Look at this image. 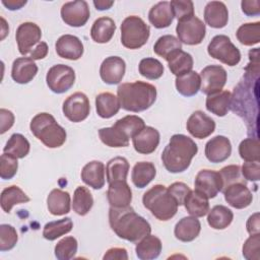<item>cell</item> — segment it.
I'll list each match as a JSON object with an SVG mask.
<instances>
[{
	"mask_svg": "<svg viewBox=\"0 0 260 260\" xmlns=\"http://www.w3.org/2000/svg\"><path fill=\"white\" fill-rule=\"evenodd\" d=\"M109 223L120 239L131 243H137L151 232L149 222L137 214L130 205L121 208L110 207Z\"/></svg>",
	"mask_w": 260,
	"mask_h": 260,
	"instance_id": "cell-1",
	"label": "cell"
},
{
	"mask_svg": "<svg viewBox=\"0 0 260 260\" xmlns=\"http://www.w3.org/2000/svg\"><path fill=\"white\" fill-rule=\"evenodd\" d=\"M197 152L198 146L192 138L184 134H174L161 152V161L170 173H182L189 168Z\"/></svg>",
	"mask_w": 260,
	"mask_h": 260,
	"instance_id": "cell-2",
	"label": "cell"
},
{
	"mask_svg": "<svg viewBox=\"0 0 260 260\" xmlns=\"http://www.w3.org/2000/svg\"><path fill=\"white\" fill-rule=\"evenodd\" d=\"M154 85L144 81L122 83L117 88V96L122 109L128 112H143L149 109L156 100Z\"/></svg>",
	"mask_w": 260,
	"mask_h": 260,
	"instance_id": "cell-3",
	"label": "cell"
},
{
	"mask_svg": "<svg viewBox=\"0 0 260 260\" xmlns=\"http://www.w3.org/2000/svg\"><path fill=\"white\" fill-rule=\"evenodd\" d=\"M29 128L35 137L49 148L62 146L66 141L65 129L49 113H39L30 121Z\"/></svg>",
	"mask_w": 260,
	"mask_h": 260,
	"instance_id": "cell-4",
	"label": "cell"
},
{
	"mask_svg": "<svg viewBox=\"0 0 260 260\" xmlns=\"http://www.w3.org/2000/svg\"><path fill=\"white\" fill-rule=\"evenodd\" d=\"M142 203L155 218L162 221L173 218L179 206L168 188L160 184L154 185L143 194Z\"/></svg>",
	"mask_w": 260,
	"mask_h": 260,
	"instance_id": "cell-5",
	"label": "cell"
},
{
	"mask_svg": "<svg viewBox=\"0 0 260 260\" xmlns=\"http://www.w3.org/2000/svg\"><path fill=\"white\" fill-rule=\"evenodd\" d=\"M150 28L142 18L136 15L127 16L121 23V43L130 50H136L146 44Z\"/></svg>",
	"mask_w": 260,
	"mask_h": 260,
	"instance_id": "cell-6",
	"label": "cell"
},
{
	"mask_svg": "<svg viewBox=\"0 0 260 260\" xmlns=\"http://www.w3.org/2000/svg\"><path fill=\"white\" fill-rule=\"evenodd\" d=\"M207 52L210 57L229 66H236L241 61L240 50L225 35L213 37L208 44Z\"/></svg>",
	"mask_w": 260,
	"mask_h": 260,
	"instance_id": "cell-7",
	"label": "cell"
},
{
	"mask_svg": "<svg viewBox=\"0 0 260 260\" xmlns=\"http://www.w3.org/2000/svg\"><path fill=\"white\" fill-rule=\"evenodd\" d=\"M178 40L186 45H199L206 34V26L204 22L196 15L178 21L176 26Z\"/></svg>",
	"mask_w": 260,
	"mask_h": 260,
	"instance_id": "cell-8",
	"label": "cell"
},
{
	"mask_svg": "<svg viewBox=\"0 0 260 260\" xmlns=\"http://www.w3.org/2000/svg\"><path fill=\"white\" fill-rule=\"evenodd\" d=\"M48 87L55 93H64L75 82V71L68 65L56 64L52 66L46 75Z\"/></svg>",
	"mask_w": 260,
	"mask_h": 260,
	"instance_id": "cell-9",
	"label": "cell"
},
{
	"mask_svg": "<svg viewBox=\"0 0 260 260\" xmlns=\"http://www.w3.org/2000/svg\"><path fill=\"white\" fill-rule=\"evenodd\" d=\"M62 111L69 121L73 123L81 122L88 117L90 112L88 98L83 92H74L64 101Z\"/></svg>",
	"mask_w": 260,
	"mask_h": 260,
	"instance_id": "cell-10",
	"label": "cell"
},
{
	"mask_svg": "<svg viewBox=\"0 0 260 260\" xmlns=\"http://www.w3.org/2000/svg\"><path fill=\"white\" fill-rule=\"evenodd\" d=\"M200 90L205 94H212L220 91L228 78L225 69L220 65H208L200 72Z\"/></svg>",
	"mask_w": 260,
	"mask_h": 260,
	"instance_id": "cell-11",
	"label": "cell"
},
{
	"mask_svg": "<svg viewBox=\"0 0 260 260\" xmlns=\"http://www.w3.org/2000/svg\"><path fill=\"white\" fill-rule=\"evenodd\" d=\"M42 30L35 22L26 21L19 24L16 29L15 39L18 51L21 55H29L34 48L41 42Z\"/></svg>",
	"mask_w": 260,
	"mask_h": 260,
	"instance_id": "cell-12",
	"label": "cell"
},
{
	"mask_svg": "<svg viewBox=\"0 0 260 260\" xmlns=\"http://www.w3.org/2000/svg\"><path fill=\"white\" fill-rule=\"evenodd\" d=\"M61 18L62 20L73 27L83 26L89 19L90 11L86 1L76 0L66 2L61 7Z\"/></svg>",
	"mask_w": 260,
	"mask_h": 260,
	"instance_id": "cell-13",
	"label": "cell"
},
{
	"mask_svg": "<svg viewBox=\"0 0 260 260\" xmlns=\"http://www.w3.org/2000/svg\"><path fill=\"white\" fill-rule=\"evenodd\" d=\"M195 190L204 194L208 199L216 197L222 191V181L219 173L213 170H201L194 181Z\"/></svg>",
	"mask_w": 260,
	"mask_h": 260,
	"instance_id": "cell-14",
	"label": "cell"
},
{
	"mask_svg": "<svg viewBox=\"0 0 260 260\" xmlns=\"http://www.w3.org/2000/svg\"><path fill=\"white\" fill-rule=\"evenodd\" d=\"M186 128L195 138L204 139L215 130V122L202 111H195L187 120Z\"/></svg>",
	"mask_w": 260,
	"mask_h": 260,
	"instance_id": "cell-15",
	"label": "cell"
},
{
	"mask_svg": "<svg viewBox=\"0 0 260 260\" xmlns=\"http://www.w3.org/2000/svg\"><path fill=\"white\" fill-rule=\"evenodd\" d=\"M125 71V61L121 57L110 56L102 62L100 67V76L105 83L114 85L122 81Z\"/></svg>",
	"mask_w": 260,
	"mask_h": 260,
	"instance_id": "cell-16",
	"label": "cell"
},
{
	"mask_svg": "<svg viewBox=\"0 0 260 260\" xmlns=\"http://www.w3.org/2000/svg\"><path fill=\"white\" fill-rule=\"evenodd\" d=\"M224 200L236 209L248 207L253 200V195L245 182H236L229 185L222 191Z\"/></svg>",
	"mask_w": 260,
	"mask_h": 260,
	"instance_id": "cell-17",
	"label": "cell"
},
{
	"mask_svg": "<svg viewBox=\"0 0 260 260\" xmlns=\"http://www.w3.org/2000/svg\"><path fill=\"white\" fill-rule=\"evenodd\" d=\"M204 153L206 158L213 164L226 160L232 153V144L230 139L222 135L214 136L205 144Z\"/></svg>",
	"mask_w": 260,
	"mask_h": 260,
	"instance_id": "cell-18",
	"label": "cell"
},
{
	"mask_svg": "<svg viewBox=\"0 0 260 260\" xmlns=\"http://www.w3.org/2000/svg\"><path fill=\"white\" fill-rule=\"evenodd\" d=\"M55 49L59 57L67 60L75 61L83 55V44L73 35L61 36L56 42Z\"/></svg>",
	"mask_w": 260,
	"mask_h": 260,
	"instance_id": "cell-19",
	"label": "cell"
},
{
	"mask_svg": "<svg viewBox=\"0 0 260 260\" xmlns=\"http://www.w3.org/2000/svg\"><path fill=\"white\" fill-rule=\"evenodd\" d=\"M159 132L153 127L145 126L132 138L134 149L141 154L152 153L159 144Z\"/></svg>",
	"mask_w": 260,
	"mask_h": 260,
	"instance_id": "cell-20",
	"label": "cell"
},
{
	"mask_svg": "<svg viewBox=\"0 0 260 260\" xmlns=\"http://www.w3.org/2000/svg\"><path fill=\"white\" fill-rule=\"evenodd\" d=\"M107 199L111 207L121 208L129 206L132 200V191L127 181H116L109 184Z\"/></svg>",
	"mask_w": 260,
	"mask_h": 260,
	"instance_id": "cell-21",
	"label": "cell"
},
{
	"mask_svg": "<svg viewBox=\"0 0 260 260\" xmlns=\"http://www.w3.org/2000/svg\"><path fill=\"white\" fill-rule=\"evenodd\" d=\"M38 73V66L35 60L28 57H20L13 61L11 69L12 79L19 84L30 82Z\"/></svg>",
	"mask_w": 260,
	"mask_h": 260,
	"instance_id": "cell-22",
	"label": "cell"
},
{
	"mask_svg": "<svg viewBox=\"0 0 260 260\" xmlns=\"http://www.w3.org/2000/svg\"><path fill=\"white\" fill-rule=\"evenodd\" d=\"M204 20L213 28H222L228 24L229 11L223 2L210 1L204 8Z\"/></svg>",
	"mask_w": 260,
	"mask_h": 260,
	"instance_id": "cell-23",
	"label": "cell"
},
{
	"mask_svg": "<svg viewBox=\"0 0 260 260\" xmlns=\"http://www.w3.org/2000/svg\"><path fill=\"white\" fill-rule=\"evenodd\" d=\"M81 180L94 190L102 189L105 185V165L100 160L87 162L82 168Z\"/></svg>",
	"mask_w": 260,
	"mask_h": 260,
	"instance_id": "cell-24",
	"label": "cell"
},
{
	"mask_svg": "<svg viewBox=\"0 0 260 260\" xmlns=\"http://www.w3.org/2000/svg\"><path fill=\"white\" fill-rule=\"evenodd\" d=\"M201 231V223L195 216H185L181 218L175 225V237L181 242H192Z\"/></svg>",
	"mask_w": 260,
	"mask_h": 260,
	"instance_id": "cell-25",
	"label": "cell"
},
{
	"mask_svg": "<svg viewBox=\"0 0 260 260\" xmlns=\"http://www.w3.org/2000/svg\"><path fill=\"white\" fill-rule=\"evenodd\" d=\"M149 22L155 28H166L174 20V13L170 2L160 1L154 4L148 12Z\"/></svg>",
	"mask_w": 260,
	"mask_h": 260,
	"instance_id": "cell-26",
	"label": "cell"
},
{
	"mask_svg": "<svg viewBox=\"0 0 260 260\" xmlns=\"http://www.w3.org/2000/svg\"><path fill=\"white\" fill-rule=\"evenodd\" d=\"M161 248V241L156 236L148 234L137 242L135 252L136 256L141 260H152L159 256Z\"/></svg>",
	"mask_w": 260,
	"mask_h": 260,
	"instance_id": "cell-27",
	"label": "cell"
},
{
	"mask_svg": "<svg viewBox=\"0 0 260 260\" xmlns=\"http://www.w3.org/2000/svg\"><path fill=\"white\" fill-rule=\"evenodd\" d=\"M71 199L67 191L53 189L47 197L48 210L53 215H64L70 211Z\"/></svg>",
	"mask_w": 260,
	"mask_h": 260,
	"instance_id": "cell-28",
	"label": "cell"
},
{
	"mask_svg": "<svg viewBox=\"0 0 260 260\" xmlns=\"http://www.w3.org/2000/svg\"><path fill=\"white\" fill-rule=\"evenodd\" d=\"M116 31L115 21L108 16H103L94 20L90 28L91 39L99 44H106L111 41Z\"/></svg>",
	"mask_w": 260,
	"mask_h": 260,
	"instance_id": "cell-29",
	"label": "cell"
},
{
	"mask_svg": "<svg viewBox=\"0 0 260 260\" xmlns=\"http://www.w3.org/2000/svg\"><path fill=\"white\" fill-rule=\"evenodd\" d=\"M231 102L232 93L229 90H220L207 95L205 107L208 112L218 117H223L231 110Z\"/></svg>",
	"mask_w": 260,
	"mask_h": 260,
	"instance_id": "cell-30",
	"label": "cell"
},
{
	"mask_svg": "<svg viewBox=\"0 0 260 260\" xmlns=\"http://www.w3.org/2000/svg\"><path fill=\"white\" fill-rule=\"evenodd\" d=\"M120 108L118 96L112 92H101L95 96V110L101 118H112L119 112Z\"/></svg>",
	"mask_w": 260,
	"mask_h": 260,
	"instance_id": "cell-31",
	"label": "cell"
},
{
	"mask_svg": "<svg viewBox=\"0 0 260 260\" xmlns=\"http://www.w3.org/2000/svg\"><path fill=\"white\" fill-rule=\"evenodd\" d=\"M183 205L185 206L187 212L195 217H202L206 215L209 210L208 198L196 190H191L189 192Z\"/></svg>",
	"mask_w": 260,
	"mask_h": 260,
	"instance_id": "cell-32",
	"label": "cell"
},
{
	"mask_svg": "<svg viewBox=\"0 0 260 260\" xmlns=\"http://www.w3.org/2000/svg\"><path fill=\"white\" fill-rule=\"evenodd\" d=\"M156 170L150 161H138L134 165L131 172L132 183L137 188L146 187L155 177Z\"/></svg>",
	"mask_w": 260,
	"mask_h": 260,
	"instance_id": "cell-33",
	"label": "cell"
},
{
	"mask_svg": "<svg viewBox=\"0 0 260 260\" xmlns=\"http://www.w3.org/2000/svg\"><path fill=\"white\" fill-rule=\"evenodd\" d=\"M175 84L180 94L184 96H193L200 90V75L196 71H190L184 75L177 76Z\"/></svg>",
	"mask_w": 260,
	"mask_h": 260,
	"instance_id": "cell-34",
	"label": "cell"
},
{
	"mask_svg": "<svg viewBox=\"0 0 260 260\" xmlns=\"http://www.w3.org/2000/svg\"><path fill=\"white\" fill-rule=\"evenodd\" d=\"M101 141L109 147H126L129 145L130 138L117 126L101 128L99 130Z\"/></svg>",
	"mask_w": 260,
	"mask_h": 260,
	"instance_id": "cell-35",
	"label": "cell"
},
{
	"mask_svg": "<svg viewBox=\"0 0 260 260\" xmlns=\"http://www.w3.org/2000/svg\"><path fill=\"white\" fill-rule=\"evenodd\" d=\"M167 62L169 69L174 75H176V77L192 71L194 64L192 56L183 50H179L174 53Z\"/></svg>",
	"mask_w": 260,
	"mask_h": 260,
	"instance_id": "cell-36",
	"label": "cell"
},
{
	"mask_svg": "<svg viewBox=\"0 0 260 260\" xmlns=\"http://www.w3.org/2000/svg\"><path fill=\"white\" fill-rule=\"evenodd\" d=\"M29 200V197L18 186L12 185L3 189L1 192L0 203L3 211L9 213L14 205L26 203Z\"/></svg>",
	"mask_w": 260,
	"mask_h": 260,
	"instance_id": "cell-37",
	"label": "cell"
},
{
	"mask_svg": "<svg viewBox=\"0 0 260 260\" xmlns=\"http://www.w3.org/2000/svg\"><path fill=\"white\" fill-rule=\"evenodd\" d=\"M207 222L214 230H224L233 221V211L224 205H215L208 210Z\"/></svg>",
	"mask_w": 260,
	"mask_h": 260,
	"instance_id": "cell-38",
	"label": "cell"
},
{
	"mask_svg": "<svg viewBox=\"0 0 260 260\" xmlns=\"http://www.w3.org/2000/svg\"><path fill=\"white\" fill-rule=\"evenodd\" d=\"M129 162L123 156H116L111 158L106 166V176L108 183L116 181H127L129 172Z\"/></svg>",
	"mask_w": 260,
	"mask_h": 260,
	"instance_id": "cell-39",
	"label": "cell"
},
{
	"mask_svg": "<svg viewBox=\"0 0 260 260\" xmlns=\"http://www.w3.org/2000/svg\"><path fill=\"white\" fill-rule=\"evenodd\" d=\"M73 222L70 217H64L58 220L49 221L43 230V237L48 241H54L72 231Z\"/></svg>",
	"mask_w": 260,
	"mask_h": 260,
	"instance_id": "cell-40",
	"label": "cell"
},
{
	"mask_svg": "<svg viewBox=\"0 0 260 260\" xmlns=\"http://www.w3.org/2000/svg\"><path fill=\"white\" fill-rule=\"evenodd\" d=\"M93 205V197L84 186H78L73 194L72 208L78 215H86Z\"/></svg>",
	"mask_w": 260,
	"mask_h": 260,
	"instance_id": "cell-41",
	"label": "cell"
},
{
	"mask_svg": "<svg viewBox=\"0 0 260 260\" xmlns=\"http://www.w3.org/2000/svg\"><path fill=\"white\" fill-rule=\"evenodd\" d=\"M182 50V43L172 35H165L157 39L153 46V52L166 61L177 51Z\"/></svg>",
	"mask_w": 260,
	"mask_h": 260,
	"instance_id": "cell-42",
	"label": "cell"
},
{
	"mask_svg": "<svg viewBox=\"0 0 260 260\" xmlns=\"http://www.w3.org/2000/svg\"><path fill=\"white\" fill-rule=\"evenodd\" d=\"M30 144L28 140L22 134L14 133L6 142L3 152L11 154L16 158H23L28 154Z\"/></svg>",
	"mask_w": 260,
	"mask_h": 260,
	"instance_id": "cell-43",
	"label": "cell"
},
{
	"mask_svg": "<svg viewBox=\"0 0 260 260\" xmlns=\"http://www.w3.org/2000/svg\"><path fill=\"white\" fill-rule=\"evenodd\" d=\"M238 41L245 46H253L260 42V22H248L242 24L237 32Z\"/></svg>",
	"mask_w": 260,
	"mask_h": 260,
	"instance_id": "cell-44",
	"label": "cell"
},
{
	"mask_svg": "<svg viewBox=\"0 0 260 260\" xmlns=\"http://www.w3.org/2000/svg\"><path fill=\"white\" fill-rule=\"evenodd\" d=\"M138 70L143 77L150 80H154L162 76L165 68L160 61H158L155 58L148 57V58L142 59L139 62Z\"/></svg>",
	"mask_w": 260,
	"mask_h": 260,
	"instance_id": "cell-45",
	"label": "cell"
},
{
	"mask_svg": "<svg viewBox=\"0 0 260 260\" xmlns=\"http://www.w3.org/2000/svg\"><path fill=\"white\" fill-rule=\"evenodd\" d=\"M114 125L120 128L129 138H133L145 127V123L143 119L135 115L125 116L117 120Z\"/></svg>",
	"mask_w": 260,
	"mask_h": 260,
	"instance_id": "cell-46",
	"label": "cell"
},
{
	"mask_svg": "<svg viewBox=\"0 0 260 260\" xmlns=\"http://www.w3.org/2000/svg\"><path fill=\"white\" fill-rule=\"evenodd\" d=\"M77 247L78 243L74 237H65L56 244L54 249L55 256L59 260H70L75 256L77 252Z\"/></svg>",
	"mask_w": 260,
	"mask_h": 260,
	"instance_id": "cell-47",
	"label": "cell"
},
{
	"mask_svg": "<svg viewBox=\"0 0 260 260\" xmlns=\"http://www.w3.org/2000/svg\"><path fill=\"white\" fill-rule=\"evenodd\" d=\"M239 153L245 161H259L260 145L257 137L246 138L239 145Z\"/></svg>",
	"mask_w": 260,
	"mask_h": 260,
	"instance_id": "cell-48",
	"label": "cell"
},
{
	"mask_svg": "<svg viewBox=\"0 0 260 260\" xmlns=\"http://www.w3.org/2000/svg\"><path fill=\"white\" fill-rule=\"evenodd\" d=\"M18 241V235L14 226L7 223L0 225V251L5 252L13 249Z\"/></svg>",
	"mask_w": 260,
	"mask_h": 260,
	"instance_id": "cell-49",
	"label": "cell"
},
{
	"mask_svg": "<svg viewBox=\"0 0 260 260\" xmlns=\"http://www.w3.org/2000/svg\"><path fill=\"white\" fill-rule=\"evenodd\" d=\"M18 169L17 158L11 154L4 153L0 157V177L3 180L12 179Z\"/></svg>",
	"mask_w": 260,
	"mask_h": 260,
	"instance_id": "cell-50",
	"label": "cell"
},
{
	"mask_svg": "<svg viewBox=\"0 0 260 260\" xmlns=\"http://www.w3.org/2000/svg\"><path fill=\"white\" fill-rule=\"evenodd\" d=\"M174 17L178 19V21L189 18L194 14V5L190 0H173L170 2Z\"/></svg>",
	"mask_w": 260,
	"mask_h": 260,
	"instance_id": "cell-51",
	"label": "cell"
},
{
	"mask_svg": "<svg viewBox=\"0 0 260 260\" xmlns=\"http://www.w3.org/2000/svg\"><path fill=\"white\" fill-rule=\"evenodd\" d=\"M260 234L250 235L243 245V256L247 260H259L260 259Z\"/></svg>",
	"mask_w": 260,
	"mask_h": 260,
	"instance_id": "cell-52",
	"label": "cell"
},
{
	"mask_svg": "<svg viewBox=\"0 0 260 260\" xmlns=\"http://www.w3.org/2000/svg\"><path fill=\"white\" fill-rule=\"evenodd\" d=\"M218 173L222 181V191L224 190V188L233 183L245 182L244 179H242L241 177V168L238 165H230L223 167Z\"/></svg>",
	"mask_w": 260,
	"mask_h": 260,
	"instance_id": "cell-53",
	"label": "cell"
},
{
	"mask_svg": "<svg viewBox=\"0 0 260 260\" xmlns=\"http://www.w3.org/2000/svg\"><path fill=\"white\" fill-rule=\"evenodd\" d=\"M168 190H169L170 194L175 198V200L177 201L179 206L184 204L185 198L191 191V189L188 187V185H186L183 182H175V183L171 184L168 187Z\"/></svg>",
	"mask_w": 260,
	"mask_h": 260,
	"instance_id": "cell-54",
	"label": "cell"
},
{
	"mask_svg": "<svg viewBox=\"0 0 260 260\" xmlns=\"http://www.w3.org/2000/svg\"><path fill=\"white\" fill-rule=\"evenodd\" d=\"M242 176L247 181L256 182L260 180V164L259 161H246L241 169Z\"/></svg>",
	"mask_w": 260,
	"mask_h": 260,
	"instance_id": "cell-55",
	"label": "cell"
},
{
	"mask_svg": "<svg viewBox=\"0 0 260 260\" xmlns=\"http://www.w3.org/2000/svg\"><path fill=\"white\" fill-rule=\"evenodd\" d=\"M0 133L4 134L14 124V115L11 111L0 109Z\"/></svg>",
	"mask_w": 260,
	"mask_h": 260,
	"instance_id": "cell-56",
	"label": "cell"
},
{
	"mask_svg": "<svg viewBox=\"0 0 260 260\" xmlns=\"http://www.w3.org/2000/svg\"><path fill=\"white\" fill-rule=\"evenodd\" d=\"M242 11L248 16H257L260 14L259 0H243L241 2Z\"/></svg>",
	"mask_w": 260,
	"mask_h": 260,
	"instance_id": "cell-57",
	"label": "cell"
},
{
	"mask_svg": "<svg viewBox=\"0 0 260 260\" xmlns=\"http://www.w3.org/2000/svg\"><path fill=\"white\" fill-rule=\"evenodd\" d=\"M104 260H127L128 259V253H127V250L125 248H111L109 249L104 257H103Z\"/></svg>",
	"mask_w": 260,
	"mask_h": 260,
	"instance_id": "cell-58",
	"label": "cell"
},
{
	"mask_svg": "<svg viewBox=\"0 0 260 260\" xmlns=\"http://www.w3.org/2000/svg\"><path fill=\"white\" fill-rule=\"evenodd\" d=\"M247 232L250 235H255V234H260V218H259V212H256L252 214L246 223Z\"/></svg>",
	"mask_w": 260,
	"mask_h": 260,
	"instance_id": "cell-59",
	"label": "cell"
},
{
	"mask_svg": "<svg viewBox=\"0 0 260 260\" xmlns=\"http://www.w3.org/2000/svg\"><path fill=\"white\" fill-rule=\"evenodd\" d=\"M48 45L46 42H40L35 48L34 50L30 52L29 54V58H31L32 60H41L44 59L47 54H48Z\"/></svg>",
	"mask_w": 260,
	"mask_h": 260,
	"instance_id": "cell-60",
	"label": "cell"
},
{
	"mask_svg": "<svg viewBox=\"0 0 260 260\" xmlns=\"http://www.w3.org/2000/svg\"><path fill=\"white\" fill-rule=\"evenodd\" d=\"M2 4L9 10H18L26 4V0H2Z\"/></svg>",
	"mask_w": 260,
	"mask_h": 260,
	"instance_id": "cell-61",
	"label": "cell"
},
{
	"mask_svg": "<svg viewBox=\"0 0 260 260\" xmlns=\"http://www.w3.org/2000/svg\"><path fill=\"white\" fill-rule=\"evenodd\" d=\"M114 4V1H107V0H94L93 5L98 10H107L110 9Z\"/></svg>",
	"mask_w": 260,
	"mask_h": 260,
	"instance_id": "cell-62",
	"label": "cell"
}]
</instances>
